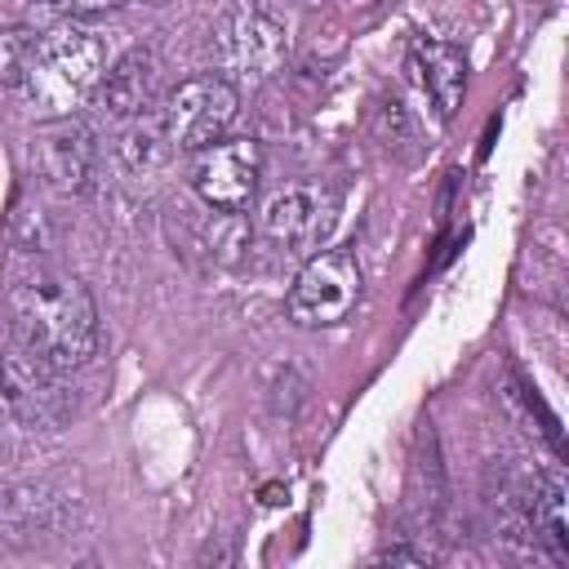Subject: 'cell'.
I'll use <instances>...</instances> for the list:
<instances>
[{
    "label": "cell",
    "mask_w": 569,
    "mask_h": 569,
    "mask_svg": "<svg viewBox=\"0 0 569 569\" xmlns=\"http://www.w3.org/2000/svg\"><path fill=\"white\" fill-rule=\"evenodd\" d=\"M9 325L18 347L36 351L62 373L89 365L98 351V307L89 289L53 267H36L9 284Z\"/></svg>",
    "instance_id": "obj_1"
},
{
    "label": "cell",
    "mask_w": 569,
    "mask_h": 569,
    "mask_svg": "<svg viewBox=\"0 0 569 569\" xmlns=\"http://www.w3.org/2000/svg\"><path fill=\"white\" fill-rule=\"evenodd\" d=\"M102 71H107V49L93 31L53 27V31L36 36V44H31V58L22 71V93L44 116H76V107H84L98 93Z\"/></svg>",
    "instance_id": "obj_2"
},
{
    "label": "cell",
    "mask_w": 569,
    "mask_h": 569,
    "mask_svg": "<svg viewBox=\"0 0 569 569\" xmlns=\"http://www.w3.org/2000/svg\"><path fill=\"white\" fill-rule=\"evenodd\" d=\"M236 107H240V98H236L231 80H222V76L182 80L160 107V124H164L169 147L173 151H200L218 138H227Z\"/></svg>",
    "instance_id": "obj_3"
},
{
    "label": "cell",
    "mask_w": 569,
    "mask_h": 569,
    "mask_svg": "<svg viewBox=\"0 0 569 569\" xmlns=\"http://www.w3.org/2000/svg\"><path fill=\"white\" fill-rule=\"evenodd\" d=\"M360 262L347 249H325L302 262V271L289 284V320L302 329H325L347 320V311L360 298Z\"/></svg>",
    "instance_id": "obj_4"
},
{
    "label": "cell",
    "mask_w": 569,
    "mask_h": 569,
    "mask_svg": "<svg viewBox=\"0 0 569 569\" xmlns=\"http://www.w3.org/2000/svg\"><path fill=\"white\" fill-rule=\"evenodd\" d=\"M0 396H4L9 413L27 427H62L76 405L62 382V369L40 360L27 347H13L0 360Z\"/></svg>",
    "instance_id": "obj_5"
},
{
    "label": "cell",
    "mask_w": 569,
    "mask_h": 569,
    "mask_svg": "<svg viewBox=\"0 0 569 569\" xmlns=\"http://www.w3.org/2000/svg\"><path fill=\"white\" fill-rule=\"evenodd\" d=\"M191 187L213 209H244L258 196L262 178V147L258 138H218L200 151H191Z\"/></svg>",
    "instance_id": "obj_6"
},
{
    "label": "cell",
    "mask_w": 569,
    "mask_h": 569,
    "mask_svg": "<svg viewBox=\"0 0 569 569\" xmlns=\"http://www.w3.org/2000/svg\"><path fill=\"white\" fill-rule=\"evenodd\" d=\"M333 222H338V200L320 182H293L262 204V231L293 253L316 249L333 231Z\"/></svg>",
    "instance_id": "obj_7"
},
{
    "label": "cell",
    "mask_w": 569,
    "mask_h": 569,
    "mask_svg": "<svg viewBox=\"0 0 569 569\" xmlns=\"http://www.w3.org/2000/svg\"><path fill=\"white\" fill-rule=\"evenodd\" d=\"M218 53L236 76H271L289 58V36L262 9H236L218 22Z\"/></svg>",
    "instance_id": "obj_8"
},
{
    "label": "cell",
    "mask_w": 569,
    "mask_h": 569,
    "mask_svg": "<svg viewBox=\"0 0 569 569\" xmlns=\"http://www.w3.org/2000/svg\"><path fill=\"white\" fill-rule=\"evenodd\" d=\"M36 173L58 196H80L93 178V133L76 116H53L36 133Z\"/></svg>",
    "instance_id": "obj_9"
},
{
    "label": "cell",
    "mask_w": 569,
    "mask_h": 569,
    "mask_svg": "<svg viewBox=\"0 0 569 569\" xmlns=\"http://www.w3.org/2000/svg\"><path fill=\"white\" fill-rule=\"evenodd\" d=\"M156 93H160V62L147 49H129L111 71H102V84H98V102L116 120L147 116L156 107Z\"/></svg>",
    "instance_id": "obj_10"
},
{
    "label": "cell",
    "mask_w": 569,
    "mask_h": 569,
    "mask_svg": "<svg viewBox=\"0 0 569 569\" xmlns=\"http://www.w3.org/2000/svg\"><path fill=\"white\" fill-rule=\"evenodd\" d=\"M409 76L431 98L436 116L440 120H453V111L462 107V89H467V62H462V53L453 44H445V40H427L422 36L409 49Z\"/></svg>",
    "instance_id": "obj_11"
},
{
    "label": "cell",
    "mask_w": 569,
    "mask_h": 569,
    "mask_svg": "<svg viewBox=\"0 0 569 569\" xmlns=\"http://www.w3.org/2000/svg\"><path fill=\"white\" fill-rule=\"evenodd\" d=\"M173 147H169V138H164V124H160V111L151 116H138L133 120V129L124 133V142H120V156H124V164L129 169H151V164H160L164 156H169Z\"/></svg>",
    "instance_id": "obj_12"
},
{
    "label": "cell",
    "mask_w": 569,
    "mask_h": 569,
    "mask_svg": "<svg viewBox=\"0 0 569 569\" xmlns=\"http://www.w3.org/2000/svg\"><path fill=\"white\" fill-rule=\"evenodd\" d=\"M31 44H36V36L27 27H4L0 31V84L22 89V71H27Z\"/></svg>",
    "instance_id": "obj_13"
},
{
    "label": "cell",
    "mask_w": 569,
    "mask_h": 569,
    "mask_svg": "<svg viewBox=\"0 0 569 569\" xmlns=\"http://www.w3.org/2000/svg\"><path fill=\"white\" fill-rule=\"evenodd\" d=\"M124 0H49V9L67 13V18H89V13H107V9H120Z\"/></svg>",
    "instance_id": "obj_14"
},
{
    "label": "cell",
    "mask_w": 569,
    "mask_h": 569,
    "mask_svg": "<svg viewBox=\"0 0 569 569\" xmlns=\"http://www.w3.org/2000/svg\"><path fill=\"white\" fill-rule=\"evenodd\" d=\"M378 560H382V565H427V556H418V551H405V547H396V551H382Z\"/></svg>",
    "instance_id": "obj_15"
},
{
    "label": "cell",
    "mask_w": 569,
    "mask_h": 569,
    "mask_svg": "<svg viewBox=\"0 0 569 569\" xmlns=\"http://www.w3.org/2000/svg\"><path fill=\"white\" fill-rule=\"evenodd\" d=\"M307 4H316V0H307Z\"/></svg>",
    "instance_id": "obj_16"
}]
</instances>
